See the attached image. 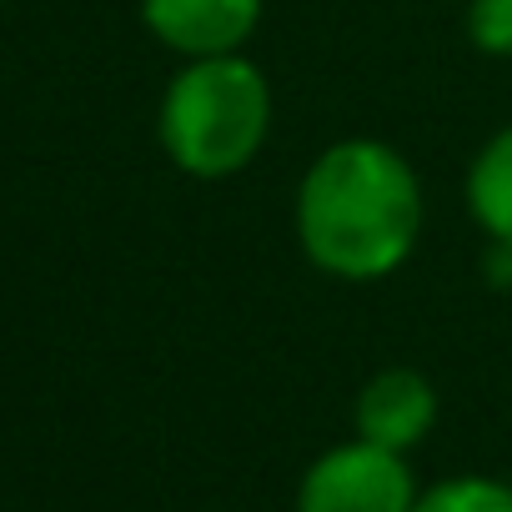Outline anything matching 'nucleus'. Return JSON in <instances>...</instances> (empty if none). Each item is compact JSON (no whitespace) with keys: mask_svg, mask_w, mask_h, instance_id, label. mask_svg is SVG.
Here are the masks:
<instances>
[{"mask_svg":"<svg viewBox=\"0 0 512 512\" xmlns=\"http://www.w3.org/2000/svg\"><path fill=\"white\" fill-rule=\"evenodd\" d=\"M277 121L267 71L246 51L186 61L161 91L156 136L176 171L196 181H226L262 156Z\"/></svg>","mask_w":512,"mask_h":512,"instance_id":"obj_2","label":"nucleus"},{"mask_svg":"<svg viewBox=\"0 0 512 512\" xmlns=\"http://www.w3.org/2000/svg\"><path fill=\"white\" fill-rule=\"evenodd\" d=\"M482 277L497 292H512V241L507 236H487L482 246Z\"/></svg>","mask_w":512,"mask_h":512,"instance_id":"obj_9","label":"nucleus"},{"mask_svg":"<svg viewBox=\"0 0 512 512\" xmlns=\"http://www.w3.org/2000/svg\"><path fill=\"white\" fill-rule=\"evenodd\" d=\"M462 196H467L472 221L487 236L512 241V126L492 131L477 146V156L467 166V181H462Z\"/></svg>","mask_w":512,"mask_h":512,"instance_id":"obj_6","label":"nucleus"},{"mask_svg":"<svg viewBox=\"0 0 512 512\" xmlns=\"http://www.w3.org/2000/svg\"><path fill=\"white\" fill-rule=\"evenodd\" d=\"M417 482L402 452L377 442H342L322 452L297 487V512H412Z\"/></svg>","mask_w":512,"mask_h":512,"instance_id":"obj_3","label":"nucleus"},{"mask_svg":"<svg viewBox=\"0 0 512 512\" xmlns=\"http://www.w3.org/2000/svg\"><path fill=\"white\" fill-rule=\"evenodd\" d=\"M467 41L482 56L512 61V0H467Z\"/></svg>","mask_w":512,"mask_h":512,"instance_id":"obj_8","label":"nucleus"},{"mask_svg":"<svg viewBox=\"0 0 512 512\" xmlns=\"http://www.w3.org/2000/svg\"><path fill=\"white\" fill-rule=\"evenodd\" d=\"M352 422H357L362 442H377V447L407 457L437 422V387L417 367H382L357 392Z\"/></svg>","mask_w":512,"mask_h":512,"instance_id":"obj_5","label":"nucleus"},{"mask_svg":"<svg viewBox=\"0 0 512 512\" xmlns=\"http://www.w3.org/2000/svg\"><path fill=\"white\" fill-rule=\"evenodd\" d=\"M412 512H512V487L497 477H447L427 492H417Z\"/></svg>","mask_w":512,"mask_h":512,"instance_id":"obj_7","label":"nucleus"},{"mask_svg":"<svg viewBox=\"0 0 512 512\" xmlns=\"http://www.w3.org/2000/svg\"><path fill=\"white\" fill-rule=\"evenodd\" d=\"M422 221L417 166L377 136L332 141L297 181V246L332 282L372 287L397 277L422 241Z\"/></svg>","mask_w":512,"mask_h":512,"instance_id":"obj_1","label":"nucleus"},{"mask_svg":"<svg viewBox=\"0 0 512 512\" xmlns=\"http://www.w3.org/2000/svg\"><path fill=\"white\" fill-rule=\"evenodd\" d=\"M262 16L267 0H141V26L181 61L246 51Z\"/></svg>","mask_w":512,"mask_h":512,"instance_id":"obj_4","label":"nucleus"}]
</instances>
